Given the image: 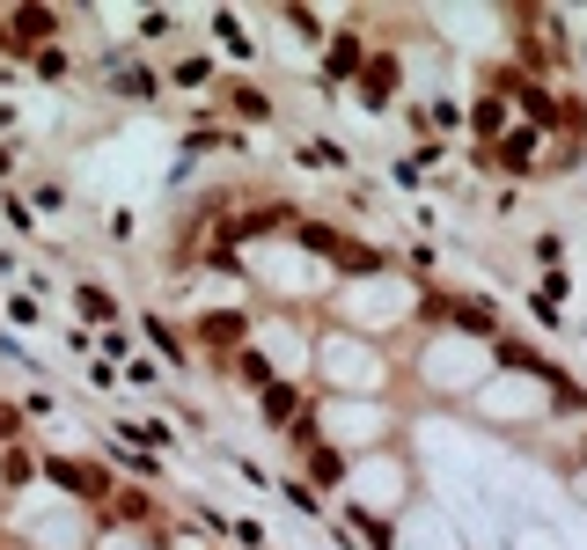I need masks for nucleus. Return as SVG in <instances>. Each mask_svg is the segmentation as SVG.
<instances>
[{
  "label": "nucleus",
  "mask_w": 587,
  "mask_h": 550,
  "mask_svg": "<svg viewBox=\"0 0 587 550\" xmlns=\"http://www.w3.org/2000/svg\"><path fill=\"white\" fill-rule=\"evenodd\" d=\"M30 206H45V214H59V206H67V184H37V192H30Z\"/></svg>",
  "instance_id": "a211bd4d"
},
{
  "label": "nucleus",
  "mask_w": 587,
  "mask_h": 550,
  "mask_svg": "<svg viewBox=\"0 0 587 550\" xmlns=\"http://www.w3.org/2000/svg\"><path fill=\"white\" fill-rule=\"evenodd\" d=\"M316 375H323L331 389L375 397V389L390 382V353H382L367 331H323V337H316Z\"/></svg>",
  "instance_id": "f257e3e1"
},
{
  "label": "nucleus",
  "mask_w": 587,
  "mask_h": 550,
  "mask_svg": "<svg viewBox=\"0 0 587 550\" xmlns=\"http://www.w3.org/2000/svg\"><path fill=\"white\" fill-rule=\"evenodd\" d=\"M390 96H396V59L382 51V59H367L360 67V103L367 111H390Z\"/></svg>",
  "instance_id": "423d86ee"
},
{
  "label": "nucleus",
  "mask_w": 587,
  "mask_h": 550,
  "mask_svg": "<svg viewBox=\"0 0 587 550\" xmlns=\"http://www.w3.org/2000/svg\"><path fill=\"white\" fill-rule=\"evenodd\" d=\"M470 404L485 411V419H499V426H514V419H543V411H551V382H543V375H499V382H485Z\"/></svg>",
  "instance_id": "7ed1b4c3"
},
{
  "label": "nucleus",
  "mask_w": 587,
  "mask_h": 550,
  "mask_svg": "<svg viewBox=\"0 0 587 550\" xmlns=\"http://www.w3.org/2000/svg\"><path fill=\"white\" fill-rule=\"evenodd\" d=\"M45 484L51 492H67L73 506H89V514H103L111 506V462H96V455H45Z\"/></svg>",
  "instance_id": "f03ea898"
},
{
  "label": "nucleus",
  "mask_w": 587,
  "mask_h": 550,
  "mask_svg": "<svg viewBox=\"0 0 587 550\" xmlns=\"http://www.w3.org/2000/svg\"><path fill=\"white\" fill-rule=\"evenodd\" d=\"M214 37H220V51H228V59H250V23H235V15H214Z\"/></svg>",
  "instance_id": "9b49d317"
},
{
  "label": "nucleus",
  "mask_w": 587,
  "mask_h": 550,
  "mask_svg": "<svg viewBox=\"0 0 587 550\" xmlns=\"http://www.w3.org/2000/svg\"><path fill=\"white\" fill-rule=\"evenodd\" d=\"M287 30H294V37H323V15H309V8H287Z\"/></svg>",
  "instance_id": "dca6fc26"
},
{
  "label": "nucleus",
  "mask_w": 587,
  "mask_h": 550,
  "mask_svg": "<svg viewBox=\"0 0 587 550\" xmlns=\"http://www.w3.org/2000/svg\"><path fill=\"white\" fill-rule=\"evenodd\" d=\"M111 462H118V470H133L140 484H154V478H162V462H154V455H147L140 440H111Z\"/></svg>",
  "instance_id": "1a4fd4ad"
},
{
  "label": "nucleus",
  "mask_w": 587,
  "mask_h": 550,
  "mask_svg": "<svg viewBox=\"0 0 587 550\" xmlns=\"http://www.w3.org/2000/svg\"><path fill=\"white\" fill-rule=\"evenodd\" d=\"M367 67V37L360 30H331L323 37V81H360Z\"/></svg>",
  "instance_id": "20e7f679"
},
{
  "label": "nucleus",
  "mask_w": 587,
  "mask_h": 550,
  "mask_svg": "<svg viewBox=\"0 0 587 550\" xmlns=\"http://www.w3.org/2000/svg\"><path fill=\"white\" fill-rule=\"evenodd\" d=\"M0 220H8L15 236H37V206H30V198H15V192H0Z\"/></svg>",
  "instance_id": "f8f14e48"
},
{
  "label": "nucleus",
  "mask_w": 587,
  "mask_h": 550,
  "mask_svg": "<svg viewBox=\"0 0 587 550\" xmlns=\"http://www.w3.org/2000/svg\"><path fill=\"white\" fill-rule=\"evenodd\" d=\"M30 67L45 73V81H67V73H73V51H67V45H45L37 59H30Z\"/></svg>",
  "instance_id": "ddd939ff"
},
{
  "label": "nucleus",
  "mask_w": 587,
  "mask_h": 550,
  "mask_svg": "<svg viewBox=\"0 0 587 550\" xmlns=\"http://www.w3.org/2000/svg\"><path fill=\"white\" fill-rule=\"evenodd\" d=\"M15 169H23V140H0V184H8Z\"/></svg>",
  "instance_id": "6ab92c4d"
},
{
  "label": "nucleus",
  "mask_w": 587,
  "mask_h": 550,
  "mask_svg": "<svg viewBox=\"0 0 587 550\" xmlns=\"http://www.w3.org/2000/svg\"><path fill=\"white\" fill-rule=\"evenodd\" d=\"M228 536H235V543H243V550H265V528H257V522H235V528H228Z\"/></svg>",
  "instance_id": "aec40b11"
},
{
  "label": "nucleus",
  "mask_w": 587,
  "mask_h": 550,
  "mask_svg": "<svg viewBox=\"0 0 587 550\" xmlns=\"http://www.w3.org/2000/svg\"><path fill=\"white\" fill-rule=\"evenodd\" d=\"M73 301H81V316L103 323V331H118V323H125V316H118V294H103L96 279H73Z\"/></svg>",
  "instance_id": "6e6552de"
},
{
  "label": "nucleus",
  "mask_w": 587,
  "mask_h": 550,
  "mask_svg": "<svg viewBox=\"0 0 587 550\" xmlns=\"http://www.w3.org/2000/svg\"><path fill=\"white\" fill-rule=\"evenodd\" d=\"M301 162H309V169H345L353 154H345V147H331V140H301Z\"/></svg>",
  "instance_id": "4468645a"
},
{
  "label": "nucleus",
  "mask_w": 587,
  "mask_h": 550,
  "mask_svg": "<svg viewBox=\"0 0 587 550\" xmlns=\"http://www.w3.org/2000/svg\"><path fill=\"white\" fill-rule=\"evenodd\" d=\"M220 103H228L235 118H250V125H272V96L257 89V81H220Z\"/></svg>",
  "instance_id": "0eeeda50"
},
{
  "label": "nucleus",
  "mask_w": 587,
  "mask_h": 550,
  "mask_svg": "<svg viewBox=\"0 0 587 550\" xmlns=\"http://www.w3.org/2000/svg\"><path fill=\"white\" fill-rule=\"evenodd\" d=\"M37 478H45V455H37V448H23V440L0 448V484H8V492H30Z\"/></svg>",
  "instance_id": "39448f33"
},
{
  "label": "nucleus",
  "mask_w": 587,
  "mask_h": 550,
  "mask_svg": "<svg viewBox=\"0 0 587 550\" xmlns=\"http://www.w3.org/2000/svg\"><path fill=\"white\" fill-rule=\"evenodd\" d=\"M176 81H184V89H206V81H214V67H206V59H176Z\"/></svg>",
  "instance_id": "2eb2a0df"
},
{
  "label": "nucleus",
  "mask_w": 587,
  "mask_h": 550,
  "mask_svg": "<svg viewBox=\"0 0 587 550\" xmlns=\"http://www.w3.org/2000/svg\"><path fill=\"white\" fill-rule=\"evenodd\" d=\"M147 337H154V353H162V359H176V367L192 359V345H184V331H176L170 316H147Z\"/></svg>",
  "instance_id": "9d476101"
},
{
  "label": "nucleus",
  "mask_w": 587,
  "mask_h": 550,
  "mask_svg": "<svg viewBox=\"0 0 587 550\" xmlns=\"http://www.w3.org/2000/svg\"><path fill=\"white\" fill-rule=\"evenodd\" d=\"M96 345H103V359H125V353H133V337H125V323H118V331H96Z\"/></svg>",
  "instance_id": "f3484780"
},
{
  "label": "nucleus",
  "mask_w": 587,
  "mask_h": 550,
  "mask_svg": "<svg viewBox=\"0 0 587 550\" xmlns=\"http://www.w3.org/2000/svg\"><path fill=\"white\" fill-rule=\"evenodd\" d=\"M15 118H23V111H15V103H0V140L15 133Z\"/></svg>",
  "instance_id": "412c9836"
}]
</instances>
